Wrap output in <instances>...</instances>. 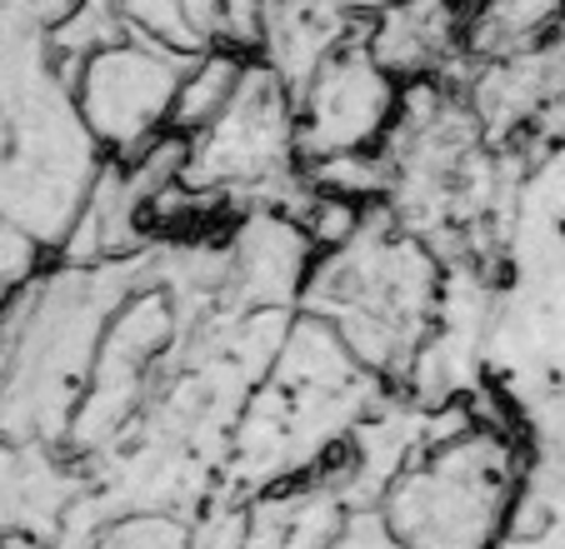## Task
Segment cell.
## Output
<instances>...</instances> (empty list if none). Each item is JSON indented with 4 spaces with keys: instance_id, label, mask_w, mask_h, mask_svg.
<instances>
[{
    "instance_id": "cell-1",
    "label": "cell",
    "mask_w": 565,
    "mask_h": 549,
    "mask_svg": "<svg viewBox=\"0 0 565 549\" xmlns=\"http://www.w3.org/2000/svg\"><path fill=\"white\" fill-rule=\"evenodd\" d=\"M71 6H0V220L65 250L96 191L100 146L75 106L51 31Z\"/></svg>"
},
{
    "instance_id": "cell-2",
    "label": "cell",
    "mask_w": 565,
    "mask_h": 549,
    "mask_svg": "<svg viewBox=\"0 0 565 549\" xmlns=\"http://www.w3.org/2000/svg\"><path fill=\"white\" fill-rule=\"evenodd\" d=\"M150 255L51 265L0 310V440L65 450L116 310L150 280Z\"/></svg>"
},
{
    "instance_id": "cell-3",
    "label": "cell",
    "mask_w": 565,
    "mask_h": 549,
    "mask_svg": "<svg viewBox=\"0 0 565 549\" xmlns=\"http://www.w3.org/2000/svg\"><path fill=\"white\" fill-rule=\"evenodd\" d=\"M385 395L391 385L365 370L331 325L296 315L235 424L231 465L215 499L250 505L270 489L310 480L345 450V440Z\"/></svg>"
},
{
    "instance_id": "cell-4",
    "label": "cell",
    "mask_w": 565,
    "mask_h": 549,
    "mask_svg": "<svg viewBox=\"0 0 565 549\" xmlns=\"http://www.w3.org/2000/svg\"><path fill=\"white\" fill-rule=\"evenodd\" d=\"M440 260L411 230H401L385 201H375L361 235L345 250L316 260L300 315L331 325L345 349L385 385H406L440 320Z\"/></svg>"
},
{
    "instance_id": "cell-5",
    "label": "cell",
    "mask_w": 565,
    "mask_h": 549,
    "mask_svg": "<svg viewBox=\"0 0 565 549\" xmlns=\"http://www.w3.org/2000/svg\"><path fill=\"white\" fill-rule=\"evenodd\" d=\"M521 430L470 424L391 485L381 519L401 549H495L521 499Z\"/></svg>"
},
{
    "instance_id": "cell-6",
    "label": "cell",
    "mask_w": 565,
    "mask_h": 549,
    "mask_svg": "<svg viewBox=\"0 0 565 549\" xmlns=\"http://www.w3.org/2000/svg\"><path fill=\"white\" fill-rule=\"evenodd\" d=\"M195 61L160 51L150 41H120L75 71V106L96 136L100 155H116V165L140 160L156 140L171 136V110Z\"/></svg>"
},
{
    "instance_id": "cell-7",
    "label": "cell",
    "mask_w": 565,
    "mask_h": 549,
    "mask_svg": "<svg viewBox=\"0 0 565 549\" xmlns=\"http://www.w3.org/2000/svg\"><path fill=\"white\" fill-rule=\"evenodd\" d=\"M401 110V80L381 71L371 45L351 41L296 100L300 165H320L335 155H381Z\"/></svg>"
},
{
    "instance_id": "cell-8",
    "label": "cell",
    "mask_w": 565,
    "mask_h": 549,
    "mask_svg": "<svg viewBox=\"0 0 565 549\" xmlns=\"http://www.w3.org/2000/svg\"><path fill=\"white\" fill-rule=\"evenodd\" d=\"M316 260L320 255L306 240L300 220L280 211H246L225 240V280L215 310L225 320L290 315L306 300Z\"/></svg>"
},
{
    "instance_id": "cell-9",
    "label": "cell",
    "mask_w": 565,
    "mask_h": 549,
    "mask_svg": "<svg viewBox=\"0 0 565 549\" xmlns=\"http://www.w3.org/2000/svg\"><path fill=\"white\" fill-rule=\"evenodd\" d=\"M96 480L71 450L0 440V545L45 549L71 529Z\"/></svg>"
},
{
    "instance_id": "cell-10",
    "label": "cell",
    "mask_w": 565,
    "mask_h": 549,
    "mask_svg": "<svg viewBox=\"0 0 565 549\" xmlns=\"http://www.w3.org/2000/svg\"><path fill=\"white\" fill-rule=\"evenodd\" d=\"M361 35H371V15L365 11H341V6H276V11H260L256 61L300 100L306 85L326 71V61H335Z\"/></svg>"
},
{
    "instance_id": "cell-11",
    "label": "cell",
    "mask_w": 565,
    "mask_h": 549,
    "mask_svg": "<svg viewBox=\"0 0 565 549\" xmlns=\"http://www.w3.org/2000/svg\"><path fill=\"white\" fill-rule=\"evenodd\" d=\"M371 55L381 71L401 85L436 80L450 75L456 51H466V15L450 6H406V11H375L371 35H365Z\"/></svg>"
},
{
    "instance_id": "cell-12",
    "label": "cell",
    "mask_w": 565,
    "mask_h": 549,
    "mask_svg": "<svg viewBox=\"0 0 565 549\" xmlns=\"http://www.w3.org/2000/svg\"><path fill=\"white\" fill-rule=\"evenodd\" d=\"M351 525V505L320 475L246 505V549H335Z\"/></svg>"
},
{
    "instance_id": "cell-13",
    "label": "cell",
    "mask_w": 565,
    "mask_h": 549,
    "mask_svg": "<svg viewBox=\"0 0 565 549\" xmlns=\"http://www.w3.org/2000/svg\"><path fill=\"white\" fill-rule=\"evenodd\" d=\"M246 71H250V55H241V51L201 55V61L191 65V75H185L181 96H175L171 136H181V140L205 136V130L225 116V106L235 100V90H241V80H246Z\"/></svg>"
},
{
    "instance_id": "cell-14",
    "label": "cell",
    "mask_w": 565,
    "mask_h": 549,
    "mask_svg": "<svg viewBox=\"0 0 565 549\" xmlns=\"http://www.w3.org/2000/svg\"><path fill=\"white\" fill-rule=\"evenodd\" d=\"M86 549H195V519L181 515H120L90 535Z\"/></svg>"
},
{
    "instance_id": "cell-15",
    "label": "cell",
    "mask_w": 565,
    "mask_h": 549,
    "mask_svg": "<svg viewBox=\"0 0 565 549\" xmlns=\"http://www.w3.org/2000/svg\"><path fill=\"white\" fill-rule=\"evenodd\" d=\"M45 260H51V250H45L41 240H31L21 225L0 220V310L11 305L25 286H35V280L51 270Z\"/></svg>"
},
{
    "instance_id": "cell-16",
    "label": "cell",
    "mask_w": 565,
    "mask_h": 549,
    "mask_svg": "<svg viewBox=\"0 0 565 549\" xmlns=\"http://www.w3.org/2000/svg\"><path fill=\"white\" fill-rule=\"evenodd\" d=\"M335 549H401V545H395V535L385 529L381 509H361V515H351V525L341 529Z\"/></svg>"
},
{
    "instance_id": "cell-17",
    "label": "cell",
    "mask_w": 565,
    "mask_h": 549,
    "mask_svg": "<svg viewBox=\"0 0 565 549\" xmlns=\"http://www.w3.org/2000/svg\"><path fill=\"white\" fill-rule=\"evenodd\" d=\"M0 549H6V545H0Z\"/></svg>"
}]
</instances>
